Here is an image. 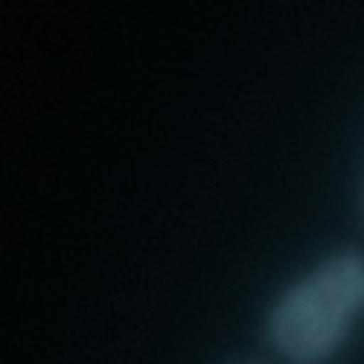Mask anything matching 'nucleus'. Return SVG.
Instances as JSON below:
<instances>
[{"label":"nucleus","instance_id":"nucleus-1","mask_svg":"<svg viewBox=\"0 0 364 364\" xmlns=\"http://www.w3.org/2000/svg\"><path fill=\"white\" fill-rule=\"evenodd\" d=\"M364 315V254L338 251L291 283L268 315V344L291 364L332 358Z\"/></svg>","mask_w":364,"mask_h":364}]
</instances>
